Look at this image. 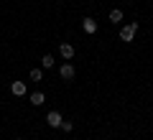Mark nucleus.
I'll return each instance as SVG.
<instances>
[{"label": "nucleus", "mask_w": 153, "mask_h": 140, "mask_svg": "<svg viewBox=\"0 0 153 140\" xmlns=\"http://www.w3.org/2000/svg\"><path fill=\"white\" fill-rule=\"evenodd\" d=\"M120 21H123V10H117V8L110 10V23H120Z\"/></svg>", "instance_id": "8"}, {"label": "nucleus", "mask_w": 153, "mask_h": 140, "mask_svg": "<svg viewBox=\"0 0 153 140\" xmlns=\"http://www.w3.org/2000/svg\"><path fill=\"white\" fill-rule=\"evenodd\" d=\"M10 92L16 94V97H23V94H26V81H13V84H10Z\"/></svg>", "instance_id": "6"}, {"label": "nucleus", "mask_w": 153, "mask_h": 140, "mask_svg": "<svg viewBox=\"0 0 153 140\" xmlns=\"http://www.w3.org/2000/svg\"><path fill=\"white\" fill-rule=\"evenodd\" d=\"M59 74H61V79H66V81H69V79H74V74H76V71H74V66H71L69 61H66V64H61V66H59Z\"/></svg>", "instance_id": "2"}, {"label": "nucleus", "mask_w": 153, "mask_h": 140, "mask_svg": "<svg viewBox=\"0 0 153 140\" xmlns=\"http://www.w3.org/2000/svg\"><path fill=\"white\" fill-rule=\"evenodd\" d=\"M44 102H46V94H44V92H33V94H31V104H33V107H41Z\"/></svg>", "instance_id": "7"}, {"label": "nucleus", "mask_w": 153, "mask_h": 140, "mask_svg": "<svg viewBox=\"0 0 153 140\" xmlns=\"http://www.w3.org/2000/svg\"><path fill=\"white\" fill-rule=\"evenodd\" d=\"M82 28H84V33L92 36V33H97V21H94V18H84V21H82Z\"/></svg>", "instance_id": "4"}, {"label": "nucleus", "mask_w": 153, "mask_h": 140, "mask_svg": "<svg viewBox=\"0 0 153 140\" xmlns=\"http://www.w3.org/2000/svg\"><path fill=\"white\" fill-rule=\"evenodd\" d=\"M59 54L64 56L66 61H69V59H74V46H71V43H61V46H59Z\"/></svg>", "instance_id": "5"}, {"label": "nucleus", "mask_w": 153, "mask_h": 140, "mask_svg": "<svg viewBox=\"0 0 153 140\" xmlns=\"http://www.w3.org/2000/svg\"><path fill=\"white\" fill-rule=\"evenodd\" d=\"M28 76H31V81H41V79H44L41 69H31V74H28Z\"/></svg>", "instance_id": "10"}, {"label": "nucleus", "mask_w": 153, "mask_h": 140, "mask_svg": "<svg viewBox=\"0 0 153 140\" xmlns=\"http://www.w3.org/2000/svg\"><path fill=\"white\" fill-rule=\"evenodd\" d=\"M135 31H138V23H128V26L120 28V38H123V41H133Z\"/></svg>", "instance_id": "1"}, {"label": "nucleus", "mask_w": 153, "mask_h": 140, "mask_svg": "<svg viewBox=\"0 0 153 140\" xmlns=\"http://www.w3.org/2000/svg\"><path fill=\"white\" fill-rule=\"evenodd\" d=\"M41 66H44V69H51V66H54V56H51V54H46L44 59H41Z\"/></svg>", "instance_id": "9"}, {"label": "nucleus", "mask_w": 153, "mask_h": 140, "mask_svg": "<svg viewBox=\"0 0 153 140\" xmlns=\"http://www.w3.org/2000/svg\"><path fill=\"white\" fill-rule=\"evenodd\" d=\"M64 133H71V122H66V120H61V125H59Z\"/></svg>", "instance_id": "11"}, {"label": "nucleus", "mask_w": 153, "mask_h": 140, "mask_svg": "<svg viewBox=\"0 0 153 140\" xmlns=\"http://www.w3.org/2000/svg\"><path fill=\"white\" fill-rule=\"evenodd\" d=\"M61 120H64V117H61V115L56 112V110H51V112L46 115V125H49V127H59V125H61Z\"/></svg>", "instance_id": "3"}, {"label": "nucleus", "mask_w": 153, "mask_h": 140, "mask_svg": "<svg viewBox=\"0 0 153 140\" xmlns=\"http://www.w3.org/2000/svg\"><path fill=\"white\" fill-rule=\"evenodd\" d=\"M16 140H23V138H16Z\"/></svg>", "instance_id": "12"}]
</instances>
